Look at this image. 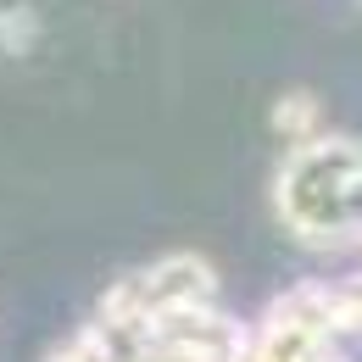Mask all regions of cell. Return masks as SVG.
<instances>
[{
  "label": "cell",
  "instance_id": "3957f363",
  "mask_svg": "<svg viewBox=\"0 0 362 362\" xmlns=\"http://www.w3.org/2000/svg\"><path fill=\"white\" fill-rule=\"evenodd\" d=\"M268 123H273V134L284 139V145H301V139L323 134V106H317V95L290 90V95H279V100H273Z\"/></svg>",
  "mask_w": 362,
  "mask_h": 362
},
{
  "label": "cell",
  "instance_id": "277c9868",
  "mask_svg": "<svg viewBox=\"0 0 362 362\" xmlns=\"http://www.w3.org/2000/svg\"><path fill=\"white\" fill-rule=\"evenodd\" d=\"M40 40V11L34 6H6L0 11V50L6 56H28Z\"/></svg>",
  "mask_w": 362,
  "mask_h": 362
},
{
  "label": "cell",
  "instance_id": "7a4b0ae2",
  "mask_svg": "<svg viewBox=\"0 0 362 362\" xmlns=\"http://www.w3.org/2000/svg\"><path fill=\"white\" fill-rule=\"evenodd\" d=\"M218 307V273L195 251H168L145 268L123 273L106 284L95 317H117V323H145V317H173V313H201Z\"/></svg>",
  "mask_w": 362,
  "mask_h": 362
},
{
  "label": "cell",
  "instance_id": "5b68a950",
  "mask_svg": "<svg viewBox=\"0 0 362 362\" xmlns=\"http://www.w3.org/2000/svg\"><path fill=\"white\" fill-rule=\"evenodd\" d=\"M334 362H346V357H334Z\"/></svg>",
  "mask_w": 362,
  "mask_h": 362
},
{
  "label": "cell",
  "instance_id": "6da1fadb",
  "mask_svg": "<svg viewBox=\"0 0 362 362\" xmlns=\"http://www.w3.org/2000/svg\"><path fill=\"white\" fill-rule=\"evenodd\" d=\"M273 218L301 245L362 240V139L313 134L284 145V162L273 173Z\"/></svg>",
  "mask_w": 362,
  "mask_h": 362
}]
</instances>
